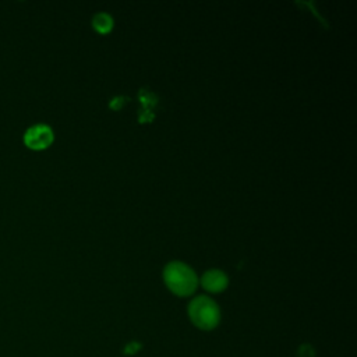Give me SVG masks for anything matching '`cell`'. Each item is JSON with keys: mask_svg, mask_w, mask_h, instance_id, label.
Wrapping results in <instances>:
<instances>
[{"mask_svg": "<svg viewBox=\"0 0 357 357\" xmlns=\"http://www.w3.org/2000/svg\"><path fill=\"white\" fill-rule=\"evenodd\" d=\"M201 284L209 293H220L227 287L229 278L220 269H209L202 275Z\"/></svg>", "mask_w": 357, "mask_h": 357, "instance_id": "4", "label": "cell"}, {"mask_svg": "<svg viewBox=\"0 0 357 357\" xmlns=\"http://www.w3.org/2000/svg\"><path fill=\"white\" fill-rule=\"evenodd\" d=\"M163 280L167 289L180 297L192 294L198 286V278L192 268L180 261H172L165 266Z\"/></svg>", "mask_w": 357, "mask_h": 357, "instance_id": "1", "label": "cell"}, {"mask_svg": "<svg viewBox=\"0 0 357 357\" xmlns=\"http://www.w3.org/2000/svg\"><path fill=\"white\" fill-rule=\"evenodd\" d=\"M188 317L197 328L211 331L220 321V310L211 297L198 296L188 304Z\"/></svg>", "mask_w": 357, "mask_h": 357, "instance_id": "2", "label": "cell"}, {"mask_svg": "<svg viewBox=\"0 0 357 357\" xmlns=\"http://www.w3.org/2000/svg\"><path fill=\"white\" fill-rule=\"evenodd\" d=\"M24 142L31 149H45L53 142V130L46 124H35L25 131Z\"/></svg>", "mask_w": 357, "mask_h": 357, "instance_id": "3", "label": "cell"}, {"mask_svg": "<svg viewBox=\"0 0 357 357\" xmlns=\"http://www.w3.org/2000/svg\"><path fill=\"white\" fill-rule=\"evenodd\" d=\"M92 26L99 33H109L113 29V18L107 13H98L92 18Z\"/></svg>", "mask_w": 357, "mask_h": 357, "instance_id": "5", "label": "cell"}]
</instances>
